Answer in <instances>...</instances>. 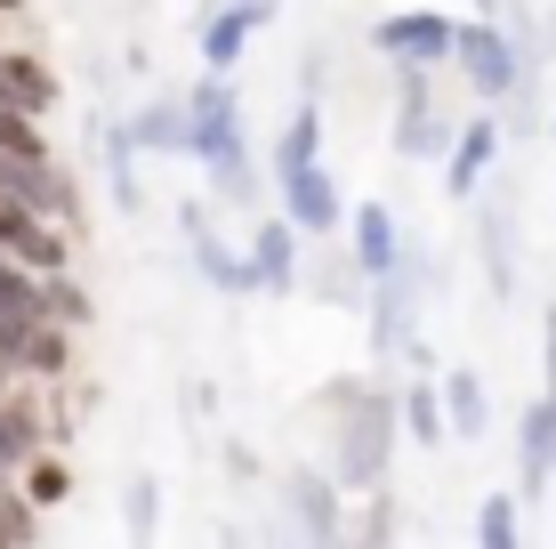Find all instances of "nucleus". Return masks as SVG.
Returning <instances> with one entry per match:
<instances>
[{"mask_svg":"<svg viewBox=\"0 0 556 549\" xmlns=\"http://www.w3.org/2000/svg\"><path fill=\"white\" fill-rule=\"evenodd\" d=\"M306 162H323V105H315V98H306V105L291 113V129H282L275 178H291V170H306Z\"/></svg>","mask_w":556,"mask_h":549,"instance_id":"19","label":"nucleus"},{"mask_svg":"<svg viewBox=\"0 0 556 549\" xmlns=\"http://www.w3.org/2000/svg\"><path fill=\"white\" fill-rule=\"evenodd\" d=\"M348 235H355V267L363 275H395V267H404V226H395L388 202H355Z\"/></svg>","mask_w":556,"mask_h":549,"instance_id":"9","label":"nucleus"},{"mask_svg":"<svg viewBox=\"0 0 556 549\" xmlns=\"http://www.w3.org/2000/svg\"><path fill=\"white\" fill-rule=\"evenodd\" d=\"M41 308L56 315V324H89V315H98V299H89L65 267H56V275H41Z\"/></svg>","mask_w":556,"mask_h":549,"instance_id":"23","label":"nucleus"},{"mask_svg":"<svg viewBox=\"0 0 556 549\" xmlns=\"http://www.w3.org/2000/svg\"><path fill=\"white\" fill-rule=\"evenodd\" d=\"M548 138H556V113H548Z\"/></svg>","mask_w":556,"mask_h":549,"instance_id":"30","label":"nucleus"},{"mask_svg":"<svg viewBox=\"0 0 556 549\" xmlns=\"http://www.w3.org/2000/svg\"><path fill=\"white\" fill-rule=\"evenodd\" d=\"M65 332L73 324H56V315H41V324H33L25 339H16V372H33V380H56V372H65Z\"/></svg>","mask_w":556,"mask_h":549,"instance_id":"18","label":"nucleus"},{"mask_svg":"<svg viewBox=\"0 0 556 549\" xmlns=\"http://www.w3.org/2000/svg\"><path fill=\"white\" fill-rule=\"evenodd\" d=\"M266 16H275V0H226V9L202 25V57L235 73V65H242V49L258 41V25H266Z\"/></svg>","mask_w":556,"mask_h":549,"instance_id":"11","label":"nucleus"},{"mask_svg":"<svg viewBox=\"0 0 556 549\" xmlns=\"http://www.w3.org/2000/svg\"><path fill=\"white\" fill-rule=\"evenodd\" d=\"M9 372H16V364H9V355H0V396H9Z\"/></svg>","mask_w":556,"mask_h":549,"instance_id":"29","label":"nucleus"},{"mask_svg":"<svg viewBox=\"0 0 556 549\" xmlns=\"http://www.w3.org/2000/svg\"><path fill=\"white\" fill-rule=\"evenodd\" d=\"M0 154H9V162H49L41 113H25V105H9V98H0Z\"/></svg>","mask_w":556,"mask_h":549,"instance_id":"21","label":"nucleus"},{"mask_svg":"<svg viewBox=\"0 0 556 549\" xmlns=\"http://www.w3.org/2000/svg\"><path fill=\"white\" fill-rule=\"evenodd\" d=\"M548 41H556V25H548Z\"/></svg>","mask_w":556,"mask_h":549,"instance_id":"31","label":"nucleus"},{"mask_svg":"<svg viewBox=\"0 0 556 549\" xmlns=\"http://www.w3.org/2000/svg\"><path fill=\"white\" fill-rule=\"evenodd\" d=\"M541 388H556V308H548V324H541Z\"/></svg>","mask_w":556,"mask_h":549,"instance_id":"28","label":"nucleus"},{"mask_svg":"<svg viewBox=\"0 0 556 549\" xmlns=\"http://www.w3.org/2000/svg\"><path fill=\"white\" fill-rule=\"evenodd\" d=\"M404 437L412 445H444L452 437V412H444V380H419L404 396Z\"/></svg>","mask_w":556,"mask_h":549,"instance_id":"20","label":"nucleus"},{"mask_svg":"<svg viewBox=\"0 0 556 549\" xmlns=\"http://www.w3.org/2000/svg\"><path fill=\"white\" fill-rule=\"evenodd\" d=\"M186 251H194V267L218 283V291H258V283H251V259H235L218 235H210V211H202V202H186Z\"/></svg>","mask_w":556,"mask_h":549,"instance_id":"13","label":"nucleus"},{"mask_svg":"<svg viewBox=\"0 0 556 549\" xmlns=\"http://www.w3.org/2000/svg\"><path fill=\"white\" fill-rule=\"evenodd\" d=\"M452 65L468 73V89L476 98H516V82H532V65H525V49H516V33L501 25V16H476V25H459V49H452Z\"/></svg>","mask_w":556,"mask_h":549,"instance_id":"2","label":"nucleus"},{"mask_svg":"<svg viewBox=\"0 0 556 549\" xmlns=\"http://www.w3.org/2000/svg\"><path fill=\"white\" fill-rule=\"evenodd\" d=\"M331 404H348V421H339V485L379 494V485H388L395 428H404V404H395L388 388H355V380H339Z\"/></svg>","mask_w":556,"mask_h":549,"instance_id":"1","label":"nucleus"},{"mask_svg":"<svg viewBox=\"0 0 556 549\" xmlns=\"http://www.w3.org/2000/svg\"><path fill=\"white\" fill-rule=\"evenodd\" d=\"M113 146H129V154H194V113H186V98H153L146 113H129L113 129Z\"/></svg>","mask_w":556,"mask_h":549,"instance_id":"6","label":"nucleus"},{"mask_svg":"<svg viewBox=\"0 0 556 549\" xmlns=\"http://www.w3.org/2000/svg\"><path fill=\"white\" fill-rule=\"evenodd\" d=\"M412 283H419V259L412 251H404V267H395V275H371V355H379V364L412 348Z\"/></svg>","mask_w":556,"mask_h":549,"instance_id":"5","label":"nucleus"},{"mask_svg":"<svg viewBox=\"0 0 556 549\" xmlns=\"http://www.w3.org/2000/svg\"><path fill=\"white\" fill-rule=\"evenodd\" d=\"M379 57H395V65H444L459 49V25L444 9H404V16H379Z\"/></svg>","mask_w":556,"mask_h":549,"instance_id":"3","label":"nucleus"},{"mask_svg":"<svg viewBox=\"0 0 556 549\" xmlns=\"http://www.w3.org/2000/svg\"><path fill=\"white\" fill-rule=\"evenodd\" d=\"M476 251H484L492 299H516V219H508V202H484V211H476Z\"/></svg>","mask_w":556,"mask_h":549,"instance_id":"12","label":"nucleus"},{"mask_svg":"<svg viewBox=\"0 0 556 549\" xmlns=\"http://www.w3.org/2000/svg\"><path fill=\"white\" fill-rule=\"evenodd\" d=\"M282 211H291L315 242H331L339 226H348V202H339V186H331V170H323V162H306V170L282 178Z\"/></svg>","mask_w":556,"mask_h":549,"instance_id":"7","label":"nucleus"},{"mask_svg":"<svg viewBox=\"0 0 556 549\" xmlns=\"http://www.w3.org/2000/svg\"><path fill=\"white\" fill-rule=\"evenodd\" d=\"M291 525L315 541H339L348 525H339V477H315V469H299L291 477Z\"/></svg>","mask_w":556,"mask_h":549,"instance_id":"14","label":"nucleus"},{"mask_svg":"<svg viewBox=\"0 0 556 549\" xmlns=\"http://www.w3.org/2000/svg\"><path fill=\"white\" fill-rule=\"evenodd\" d=\"M444 412H452V437H468V445L492 428V396H484V380H476L468 364L444 372Z\"/></svg>","mask_w":556,"mask_h":549,"instance_id":"17","label":"nucleus"},{"mask_svg":"<svg viewBox=\"0 0 556 549\" xmlns=\"http://www.w3.org/2000/svg\"><path fill=\"white\" fill-rule=\"evenodd\" d=\"M492 154H501V122H492V113L459 122V138L444 146V195H452V202H468L476 186L492 178Z\"/></svg>","mask_w":556,"mask_h":549,"instance_id":"8","label":"nucleus"},{"mask_svg":"<svg viewBox=\"0 0 556 549\" xmlns=\"http://www.w3.org/2000/svg\"><path fill=\"white\" fill-rule=\"evenodd\" d=\"M355 534H363V541H395V509H388V485H379V501L355 517Z\"/></svg>","mask_w":556,"mask_h":549,"instance_id":"27","label":"nucleus"},{"mask_svg":"<svg viewBox=\"0 0 556 549\" xmlns=\"http://www.w3.org/2000/svg\"><path fill=\"white\" fill-rule=\"evenodd\" d=\"M0 259H9V251H0Z\"/></svg>","mask_w":556,"mask_h":549,"instance_id":"32","label":"nucleus"},{"mask_svg":"<svg viewBox=\"0 0 556 549\" xmlns=\"http://www.w3.org/2000/svg\"><path fill=\"white\" fill-rule=\"evenodd\" d=\"M299 242H306V226L282 211V219H266L258 235H251V283L258 291H291V275H299Z\"/></svg>","mask_w":556,"mask_h":549,"instance_id":"10","label":"nucleus"},{"mask_svg":"<svg viewBox=\"0 0 556 549\" xmlns=\"http://www.w3.org/2000/svg\"><path fill=\"white\" fill-rule=\"evenodd\" d=\"M202 170H210V195L226 202V211H251V195H258V178H251V146L242 138H226V146H210L202 154Z\"/></svg>","mask_w":556,"mask_h":549,"instance_id":"16","label":"nucleus"},{"mask_svg":"<svg viewBox=\"0 0 556 549\" xmlns=\"http://www.w3.org/2000/svg\"><path fill=\"white\" fill-rule=\"evenodd\" d=\"M0 98L25 105V113H56V73L25 49H0Z\"/></svg>","mask_w":556,"mask_h":549,"instance_id":"15","label":"nucleus"},{"mask_svg":"<svg viewBox=\"0 0 556 549\" xmlns=\"http://www.w3.org/2000/svg\"><path fill=\"white\" fill-rule=\"evenodd\" d=\"M0 541H41V501L33 494H9V485H0Z\"/></svg>","mask_w":556,"mask_h":549,"instance_id":"24","label":"nucleus"},{"mask_svg":"<svg viewBox=\"0 0 556 549\" xmlns=\"http://www.w3.org/2000/svg\"><path fill=\"white\" fill-rule=\"evenodd\" d=\"M25 494L41 501V509H56V501L73 494V469H65V461H49V452H33V461H25Z\"/></svg>","mask_w":556,"mask_h":549,"instance_id":"25","label":"nucleus"},{"mask_svg":"<svg viewBox=\"0 0 556 549\" xmlns=\"http://www.w3.org/2000/svg\"><path fill=\"white\" fill-rule=\"evenodd\" d=\"M548 485H556V388H541L516 421V494L541 501Z\"/></svg>","mask_w":556,"mask_h":549,"instance_id":"4","label":"nucleus"},{"mask_svg":"<svg viewBox=\"0 0 556 549\" xmlns=\"http://www.w3.org/2000/svg\"><path fill=\"white\" fill-rule=\"evenodd\" d=\"M525 494H484V509H476V541L484 549H516L525 541V509H516Z\"/></svg>","mask_w":556,"mask_h":549,"instance_id":"22","label":"nucleus"},{"mask_svg":"<svg viewBox=\"0 0 556 549\" xmlns=\"http://www.w3.org/2000/svg\"><path fill=\"white\" fill-rule=\"evenodd\" d=\"M153 525H162V485H153V477H138V485H129V534H138V541H153Z\"/></svg>","mask_w":556,"mask_h":549,"instance_id":"26","label":"nucleus"}]
</instances>
